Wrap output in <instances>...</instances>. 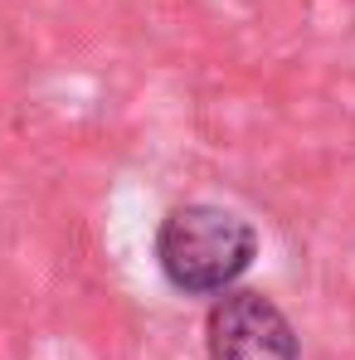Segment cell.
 Here are the masks:
<instances>
[{
    "mask_svg": "<svg viewBox=\"0 0 355 360\" xmlns=\"http://www.w3.org/2000/svg\"><path fill=\"white\" fill-rule=\"evenodd\" d=\"M209 360H297L302 341L288 311L263 292H224L205 316Z\"/></svg>",
    "mask_w": 355,
    "mask_h": 360,
    "instance_id": "2",
    "label": "cell"
},
{
    "mask_svg": "<svg viewBox=\"0 0 355 360\" xmlns=\"http://www.w3.org/2000/svg\"><path fill=\"white\" fill-rule=\"evenodd\" d=\"M258 258V229L224 205H176L156 229V263L185 297H224Z\"/></svg>",
    "mask_w": 355,
    "mask_h": 360,
    "instance_id": "1",
    "label": "cell"
}]
</instances>
